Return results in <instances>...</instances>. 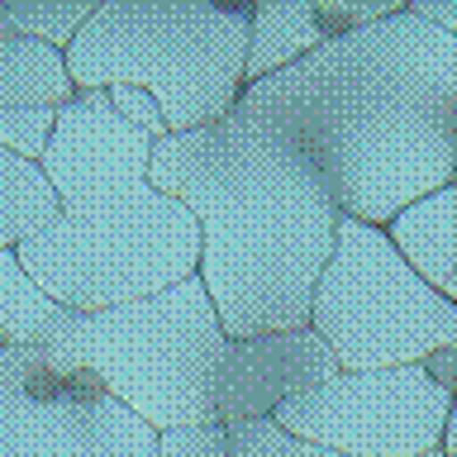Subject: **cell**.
<instances>
[{
	"label": "cell",
	"mask_w": 457,
	"mask_h": 457,
	"mask_svg": "<svg viewBox=\"0 0 457 457\" xmlns=\"http://www.w3.org/2000/svg\"><path fill=\"white\" fill-rule=\"evenodd\" d=\"M234 110L291 143L353 220L386 224L457 181V38L405 10L248 81Z\"/></svg>",
	"instance_id": "6da1fadb"
},
{
	"label": "cell",
	"mask_w": 457,
	"mask_h": 457,
	"mask_svg": "<svg viewBox=\"0 0 457 457\" xmlns=\"http://www.w3.org/2000/svg\"><path fill=\"white\" fill-rule=\"evenodd\" d=\"M148 181L195 220V281L228 338L310 320L338 205L281 134L228 110L214 124L153 138Z\"/></svg>",
	"instance_id": "7a4b0ae2"
},
{
	"label": "cell",
	"mask_w": 457,
	"mask_h": 457,
	"mask_svg": "<svg viewBox=\"0 0 457 457\" xmlns=\"http://www.w3.org/2000/svg\"><path fill=\"white\" fill-rule=\"evenodd\" d=\"M153 138L110 110L105 91L57 105L38 167L57 191V220L14 257L43 295L67 310H105L195 277L200 234L148 181Z\"/></svg>",
	"instance_id": "3957f363"
},
{
	"label": "cell",
	"mask_w": 457,
	"mask_h": 457,
	"mask_svg": "<svg viewBox=\"0 0 457 457\" xmlns=\"http://www.w3.org/2000/svg\"><path fill=\"white\" fill-rule=\"evenodd\" d=\"M253 0H100L62 48L77 91L114 81L157 96L167 134L214 124L248 86Z\"/></svg>",
	"instance_id": "277c9868"
},
{
	"label": "cell",
	"mask_w": 457,
	"mask_h": 457,
	"mask_svg": "<svg viewBox=\"0 0 457 457\" xmlns=\"http://www.w3.org/2000/svg\"><path fill=\"white\" fill-rule=\"evenodd\" d=\"M48 343L96 367L110 395L153 434L214 414V371L228 334L195 277L124 305L62 310Z\"/></svg>",
	"instance_id": "5b68a950"
},
{
	"label": "cell",
	"mask_w": 457,
	"mask_h": 457,
	"mask_svg": "<svg viewBox=\"0 0 457 457\" xmlns=\"http://www.w3.org/2000/svg\"><path fill=\"white\" fill-rule=\"evenodd\" d=\"M305 324L328 343L338 371L400 367L438 343H457V300L438 295L391 248L381 224L338 214Z\"/></svg>",
	"instance_id": "8992f818"
},
{
	"label": "cell",
	"mask_w": 457,
	"mask_h": 457,
	"mask_svg": "<svg viewBox=\"0 0 457 457\" xmlns=\"http://www.w3.org/2000/svg\"><path fill=\"white\" fill-rule=\"evenodd\" d=\"M453 405L457 391L434 386L420 362H400L334 371L314 391L281 400L271 420L286 434L343 457H414L438 448V428Z\"/></svg>",
	"instance_id": "52a82bcc"
},
{
	"label": "cell",
	"mask_w": 457,
	"mask_h": 457,
	"mask_svg": "<svg viewBox=\"0 0 457 457\" xmlns=\"http://www.w3.org/2000/svg\"><path fill=\"white\" fill-rule=\"evenodd\" d=\"M14 353L0 348V457H153V428L114 395L29 400L14 386Z\"/></svg>",
	"instance_id": "ba28073f"
},
{
	"label": "cell",
	"mask_w": 457,
	"mask_h": 457,
	"mask_svg": "<svg viewBox=\"0 0 457 457\" xmlns=\"http://www.w3.org/2000/svg\"><path fill=\"white\" fill-rule=\"evenodd\" d=\"M338 371L328 343L310 324L271 328V334L228 338L220 371H214V420H267L281 400L314 391Z\"/></svg>",
	"instance_id": "9c48e42d"
},
{
	"label": "cell",
	"mask_w": 457,
	"mask_h": 457,
	"mask_svg": "<svg viewBox=\"0 0 457 457\" xmlns=\"http://www.w3.org/2000/svg\"><path fill=\"white\" fill-rule=\"evenodd\" d=\"M405 0H253V38H248V81L286 67L291 57L320 43L400 14Z\"/></svg>",
	"instance_id": "30bf717a"
},
{
	"label": "cell",
	"mask_w": 457,
	"mask_h": 457,
	"mask_svg": "<svg viewBox=\"0 0 457 457\" xmlns=\"http://www.w3.org/2000/svg\"><path fill=\"white\" fill-rule=\"evenodd\" d=\"M381 234L438 295L457 300V181L400 205Z\"/></svg>",
	"instance_id": "8fae6325"
},
{
	"label": "cell",
	"mask_w": 457,
	"mask_h": 457,
	"mask_svg": "<svg viewBox=\"0 0 457 457\" xmlns=\"http://www.w3.org/2000/svg\"><path fill=\"white\" fill-rule=\"evenodd\" d=\"M77 96L62 48L38 38H0V110L5 105H62Z\"/></svg>",
	"instance_id": "7c38bea8"
},
{
	"label": "cell",
	"mask_w": 457,
	"mask_h": 457,
	"mask_svg": "<svg viewBox=\"0 0 457 457\" xmlns=\"http://www.w3.org/2000/svg\"><path fill=\"white\" fill-rule=\"evenodd\" d=\"M57 220V191L38 162L0 148V253L20 248Z\"/></svg>",
	"instance_id": "4fadbf2b"
},
{
	"label": "cell",
	"mask_w": 457,
	"mask_h": 457,
	"mask_svg": "<svg viewBox=\"0 0 457 457\" xmlns=\"http://www.w3.org/2000/svg\"><path fill=\"white\" fill-rule=\"evenodd\" d=\"M67 305H57L53 295H43L29 271L20 267L14 248L0 253V348H34L48 343L57 314Z\"/></svg>",
	"instance_id": "5bb4252c"
},
{
	"label": "cell",
	"mask_w": 457,
	"mask_h": 457,
	"mask_svg": "<svg viewBox=\"0 0 457 457\" xmlns=\"http://www.w3.org/2000/svg\"><path fill=\"white\" fill-rule=\"evenodd\" d=\"M96 10L100 0H0V38H38L48 48H67Z\"/></svg>",
	"instance_id": "9a60e30c"
},
{
	"label": "cell",
	"mask_w": 457,
	"mask_h": 457,
	"mask_svg": "<svg viewBox=\"0 0 457 457\" xmlns=\"http://www.w3.org/2000/svg\"><path fill=\"white\" fill-rule=\"evenodd\" d=\"M228 457H343V453L286 434V428L267 414V420L228 424Z\"/></svg>",
	"instance_id": "2e32d148"
},
{
	"label": "cell",
	"mask_w": 457,
	"mask_h": 457,
	"mask_svg": "<svg viewBox=\"0 0 457 457\" xmlns=\"http://www.w3.org/2000/svg\"><path fill=\"white\" fill-rule=\"evenodd\" d=\"M53 124L57 105H5L0 110V148L24 157V162H38L53 138Z\"/></svg>",
	"instance_id": "e0dca14e"
},
{
	"label": "cell",
	"mask_w": 457,
	"mask_h": 457,
	"mask_svg": "<svg viewBox=\"0 0 457 457\" xmlns=\"http://www.w3.org/2000/svg\"><path fill=\"white\" fill-rule=\"evenodd\" d=\"M153 457H228V424L210 414V420H195V424L157 428Z\"/></svg>",
	"instance_id": "ac0fdd59"
},
{
	"label": "cell",
	"mask_w": 457,
	"mask_h": 457,
	"mask_svg": "<svg viewBox=\"0 0 457 457\" xmlns=\"http://www.w3.org/2000/svg\"><path fill=\"white\" fill-rule=\"evenodd\" d=\"M105 100H110V110L120 114L124 124L138 129V134H148V138H162V134H167L162 105H157L153 91H143V86H129V81H114V86H105Z\"/></svg>",
	"instance_id": "d6986e66"
},
{
	"label": "cell",
	"mask_w": 457,
	"mask_h": 457,
	"mask_svg": "<svg viewBox=\"0 0 457 457\" xmlns=\"http://www.w3.org/2000/svg\"><path fill=\"white\" fill-rule=\"evenodd\" d=\"M420 367H424V377L443 386V391H457V343H438V348H428L420 357Z\"/></svg>",
	"instance_id": "ffe728a7"
},
{
	"label": "cell",
	"mask_w": 457,
	"mask_h": 457,
	"mask_svg": "<svg viewBox=\"0 0 457 457\" xmlns=\"http://www.w3.org/2000/svg\"><path fill=\"white\" fill-rule=\"evenodd\" d=\"M405 14L424 20L428 29H438V34L457 38V0H405Z\"/></svg>",
	"instance_id": "44dd1931"
},
{
	"label": "cell",
	"mask_w": 457,
	"mask_h": 457,
	"mask_svg": "<svg viewBox=\"0 0 457 457\" xmlns=\"http://www.w3.org/2000/svg\"><path fill=\"white\" fill-rule=\"evenodd\" d=\"M414 457H443L438 448H424V453H414Z\"/></svg>",
	"instance_id": "7402d4cb"
}]
</instances>
